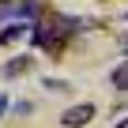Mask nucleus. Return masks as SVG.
Wrapping results in <instances>:
<instances>
[{
    "mask_svg": "<svg viewBox=\"0 0 128 128\" xmlns=\"http://www.w3.org/2000/svg\"><path fill=\"white\" fill-rule=\"evenodd\" d=\"M94 117V102H79V106H72V109H64V128H83L87 120Z\"/></svg>",
    "mask_w": 128,
    "mask_h": 128,
    "instance_id": "f257e3e1",
    "label": "nucleus"
},
{
    "mask_svg": "<svg viewBox=\"0 0 128 128\" xmlns=\"http://www.w3.org/2000/svg\"><path fill=\"white\" fill-rule=\"evenodd\" d=\"M56 30L60 26H53V23H42V26H34V34H30V42L38 45V49H56Z\"/></svg>",
    "mask_w": 128,
    "mask_h": 128,
    "instance_id": "f03ea898",
    "label": "nucleus"
},
{
    "mask_svg": "<svg viewBox=\"0 0 128 128\" xmlns=\"http://www.w3.org/2000/svg\"><path fill=\"white\" fill-rule=\"evenodd\" d=\"M30 64H34V56H15V60H8V64H4V76H8V79H15V76H23V72L30 68Z\"/></svg>",
    "mask_w": 128,
    "mask_h": 128,
    "instance_id": "7ed1b4c3",
    "label": "nucleus"
},
{
    "mask_svg": "<svg viewBox=\"0 0 128 128\" xmlns=\"http://www.w3.org/2000/svg\"><path fill=\"white\" fill-rule=\"evenodd\" d=\"M23 34H26V26H23V23H12L8 30H0V45H12V42H19Z\"/></svg>",
    "mask_w": 128,
    "mask_h": 128,
    "instance_id": "20e7f679",
    "label": "nucleus"
},
{
    "mask_svg": "<svg viewBox=\"0 0 128 128\" xmlns=\"http://www.w3.org/2000/svg\"><path fill=\"white\" fill-rule=\"evenodd\" d=\"M109 79H113V87H117V90H128V60H124V64H117Z\"/></svg>",
    "mask_w": 128,
    "mask_h": 128,
    "instance_id": "39448f33",
    "label": "nucleus"
},
{
    "mask_svg": "<svg viewBox=\"0 0 128 128\" xmlns=\"http://www.w3.org/2000/svg\"><path fill=\"white\" fill-rule=\"evenodd\" d=\"M4 109H8V98H4V94H0V113H4Z\"/></svg>",
    "mask_w": 128,
    "mask_h": 128,
    "instance_id": "423d86ee",
    "label": "nucleus"
},
{
    "mask_svg": "<svg viewBox=\"0 0 128 128\" xmlns=\"http://www.w3.org/2000/svg\"><path fill=\"white\" fill-rule=\"evenodd\" d=\"M113 128H128V120H120V124H113Z\"/></svg>",
    "mask_w": 128,
    "mask_h": 128,
    "instance_id": "0eeeda50",
    "label": "nucleus"
}]
</instances>
